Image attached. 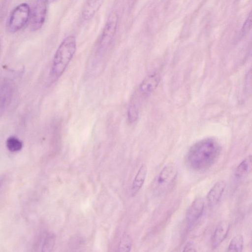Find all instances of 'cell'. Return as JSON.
<instances>
[{
    "mask_svg": "<svg viewBox=\"0 0 252 252\" xmlns=\"http://www.w3.org/2000/svg\"><path fill=\"white\" fill-rule=\"evenodd\" d=\"M220 151V146L216 140L212 138L203 139L189 148L185 157L186 163L195 171H205L217 161Z\"/></svg>",
    "mask_w": 252,
    "mask_h": 252,
    "instance_id": "obj_1",
    "label": "cell"
},
{
    "mask_svg": "<svg viewBox=\"0 0 252 252\" xmlns=\"http://www.w3.org/2000/svg\"><path fill=\"white\" fill-rule=\"evenodd\" d=\"M76 50V38L73 35H68L61 42L55 54L50 73L51 81L54 82L62 75Z\"/></svg>",
    "mask_w": 252,
    "mask_h": 252,
    "instance_id": "obj_2",
    "label": "cell"
},
{
    "mask_svg": "<svg viewBox=\"0 0 252 252\" xmlns=\"http://www.w3.org/2000/svg\"><path fill=\"white\" fill-rule=\"evenodd\" d=\"M178 174L176 166L173 163L166 165L154 179L152 189L157 196H161L172 187Z\"/></svg>",
    "mask_w": 252,
    "mask_h": 252,
    "instance_id": "obj_3",
    "label": "cell"
},
{
    "mask_svg": "<svg viewBox=\"0 0 252 252\" xmlns=\"http://www.w3.org/2000/svg\"><path fill=\"white\" fill-rule=\"evenodd\" d=\"M30 8L26 3L17 6L12 11L8 22V30L11 32L20 30L27 24L30 17Z\"/></svg>",
    "mask_w": 252,
    "mask_h": 252,
    "instance_id": "obj_4",
    "label": "cell"
},
{
    "mask_svg": "<svg viewBox=\"0 0 252 252\" xmlns=\"http://www.w3.org/2000/svg\"><path fill=\"white\" fill-rule=\"evenodd\" d=\"M118 21L119 16L117 12H111L108 17L99 39L98 44L100 50L106 48L111 43L116 32Z\"/></svg>",
    "mask_w": 252,
    "mask_h": 252,
    "instance_id": "obj_5",
    "label": "cell"
},
{
    "mask_svg": "<svg viewBox=\"0 0 252 252\" xmlns=\"http://www.w3.org/2000/svg\"><path fill=\"white\" fill-rule=\"evenodd\" d=\"M47 0H37L30 17V28L35 31L43 26L47 14Z\"/></svg>",
    "mask_w": 252,
    "mask_h": 252,
    "instance_id": "obj_6",
    "label": "cell"
},
{
    "mask_svg": "<svg viewBox=\"0 0 252 252\" xmlns=\"http://www.w3.org/2000/svg\"><path fill=\"white\" fill-rule=\"evenodd\" d=\"M159 81V75L157 72L148 75L140 84L137 91L138 99L144 100L156 89Z\"/></svg>",
    "mask_w": 252,
    "mask_h": 252,
    "instance_id": "obj_7",
    "label": "cell"
},
{
    "mask_svg": "<svg viewBox=\"0 0 252 252\" xmlns=\"http://www.w3.org/2000/svg\"><path fill=\"white\" fill-rule=\"evenodd\" d=\"M204 209L203 199L199 197L195 198L189 206L186 213V219L189 228H190L201 216Z\"/></svg>",
    "mask_w": 252,
    "mask_h": 252,
    "instance_id": "obj_8",
    "label": "cell"
},
{
    "mask_svg": "<svg viewBox=\"0 0 252 252\" xmlns=\"http://www.w3.org/2000/svg\"><path fill=\"white\" fill-rule=\"evenodd\" d=\"M13 86L9 80H4L0 86V114L3 113L11 101Z\"/></svg>",
    "mask_w": 252,
    "mask_h": 252,
    "instance_id": "obj_9",
    "label": "cell"
},
{
    "mask_svg": "<svg viewBox=\"0 0 252 252\" xmlns=\"http://www.w3.org/2000/svg\"><path fill=\"white\" fill-rule=\"evenodd\" d=\"M230 224L226 220L220 221L216 227L211 237L212 248L219 247L226 238L229 229Z\"/></svg>",
    "mask_w": 252,
    "mask_h": 252,
    "instance_id": "obj_10",
    "label": "cell"
},
{
    "mask_svg": "<svg viewBox=\"0 0 252 252\" xmlns=\"http://www.w3.org/2000/svg\"><path fill=\"white\" fill-rule=\"evenodd\" d=\"M225 187V182L224 180H220L211 189L207 195V201L210 206H214L219 202Z\"/></svg>",
    "mask_w": 252,
    "mask_h": 252,
    "instance_id": "obj_11",
    "label": "cell"
},
{
    "mask_svg": "<svg viewBox=\"0 0 252 252\" xmlns=\"http://www.w3.org/2000/svg\"><path fill=\"white\" fill-rule=\"evenodd\" d=\"M104 0H87L82 10V16L85 20L93 18L101 7Z\"/></svg>",
    "mask_w": 252,
    "mask_h": 252,
    "instance_id": "obj_12",
    "label": "cell"
},
{
    "mask_svg": "<svg viewBox=\"0 0 252 252\" xmlns=\"http://www.w3.org/2000/svg\"><path fill=\"white\" fill-rule=\"evenodd\" d=\"M147 168L145 164H142L139 168L133 180L131 188V195L134 196L142 188L147 175Z\"/></svg>",
    "mask_w": 252,
    "mask_h": 252,
    "instance_id": "obj_13",
    "label": "cell"
},
{
    "mask_svg": "<svg viewBox=\"0 0 252 252\" xmlns=\"http://www.w3.org/2000/svg\"><path fill=\"white\" fill-rule=\"evenodd\" d=\"M252 169V156H249L243 159L236 168L234 175L237 178H241L249 174Z\"/></svg>",
    "mask_w": 252,
    "mask_h": 252,
    "instance_id": "obj_14",
    "label": "cell"
},
{
    "mask_svg": "<svg viewBox=\"0 0 252 252\" xmlns=\"http://www.w3.org/2000/svg\"><path fill=\"white\" fill-rule=\"evenodd\" d=\"M244 246V239L242 235L235 236L230 241L227 248L228 252H241Z\"/></svg>",
    "mask_w": 252,
    "mask_h": 252,
    "instance_id": "obj_15",
    "label": "cell"
},
{
    "mask_svg": "<svg viewBox=\"0 0 252 252\" xmlns=\"http://www.w3.org/2000/svg\"><path fill=\"white\" fill-rule=\"evenodd\" d=\"M132 246V239L130 236L127 234H124L122 237L118 246V251L128 252L131 250Z\"/></svg>",
    "mask_w": 252,
    "mask_h": 252,
    "instance_id": "obj_16",
    "label": "cell"
},
{
    "mask_svg": "<svg viewBox=\"0 0 252 252\" xmlns=\"http://www.w3.org/2000/svg\"><path fill=\"white\" fill-rule=\"evenodd\" d=\"M6 146L11 152H17L21 149L23 144L17 137L11 136L6 140Z\"/></svg>",
    "mask_w": 252,
    "mask_h": 252,
    "instance_id": "obj_17",
    "label": "cell"
},
{
    "mask_svg": "<svg viewBox=\"0 0 252 252\" xmlns=\"http://www.w3.org/2000/svg\"><path fill=\"white\" fill-rule=\"evenodd\" d=\"M55 236L51 233L47 235L44 239L42 246L43 251H51L55 243Z\"/></svg>",
    "mask_w": 252,
    "mask_h": 252,
    "instance_id": "obj_18",
    "label": "cell"
},
{
    "mask_svg": "<svg viewBox=\"0 0 252 252\" xmlns=\"http://www.w3.org/2000/svg\"><path fill=\"white\" fill-rule=\"evenodd\" d=\"M139 115L138 109L134 105L131 104L127 111V119L129 123H133L138 119Z\"/></svg>",
    "mask_w": 252,
    "mask_h": 252,
    "instance_id": "obj_19",
    "label": "cell"
},
{
    "mask_svg": "<svg viewBox=\"0 0 252 252\" xmlns=\"http://www.w3.org/2000/svg\"><path fill=\"white\" fill-rule=\"evenodd\" d=\"M252 26V13L250 12L249 16L244 23L242 29L243 35H246L251 29Z\"/></svg>",
    "mask_w": 252,
    "mask_h": 252,
    "instance_id": "obj_20",
    "label": "cell"
},
{
    "mask_svg": "<svg viewBox=\"0 0 252 252\" xmlns=\"http://www.w3.org/2000/svg\"><path fill=\"white\" fill-rule=\"evenodd\" d=\"M183 252H196L194 246L192 244L189 243L187 244L184 248Z\"/></svg>",
    "mask_w": 252,
    "mask_h": 252,
    "instance_id": "obj_21",
    "label": "cell"
},
{
    "mask_svg": "<svg viewBox=\"0 0 252 252\" xmlns=\"http://www.w3.org/2000/svg\"><path fill=\"white\" fill-rule=\"evenodd\" d=\"M48 0H48H51V1H53V0Z\"/></svg>",
    "mask_w": 252,
    "mask_h": 252,
    "instance_id": "obj_22",
    "label": "cell"
}]
</instances>
